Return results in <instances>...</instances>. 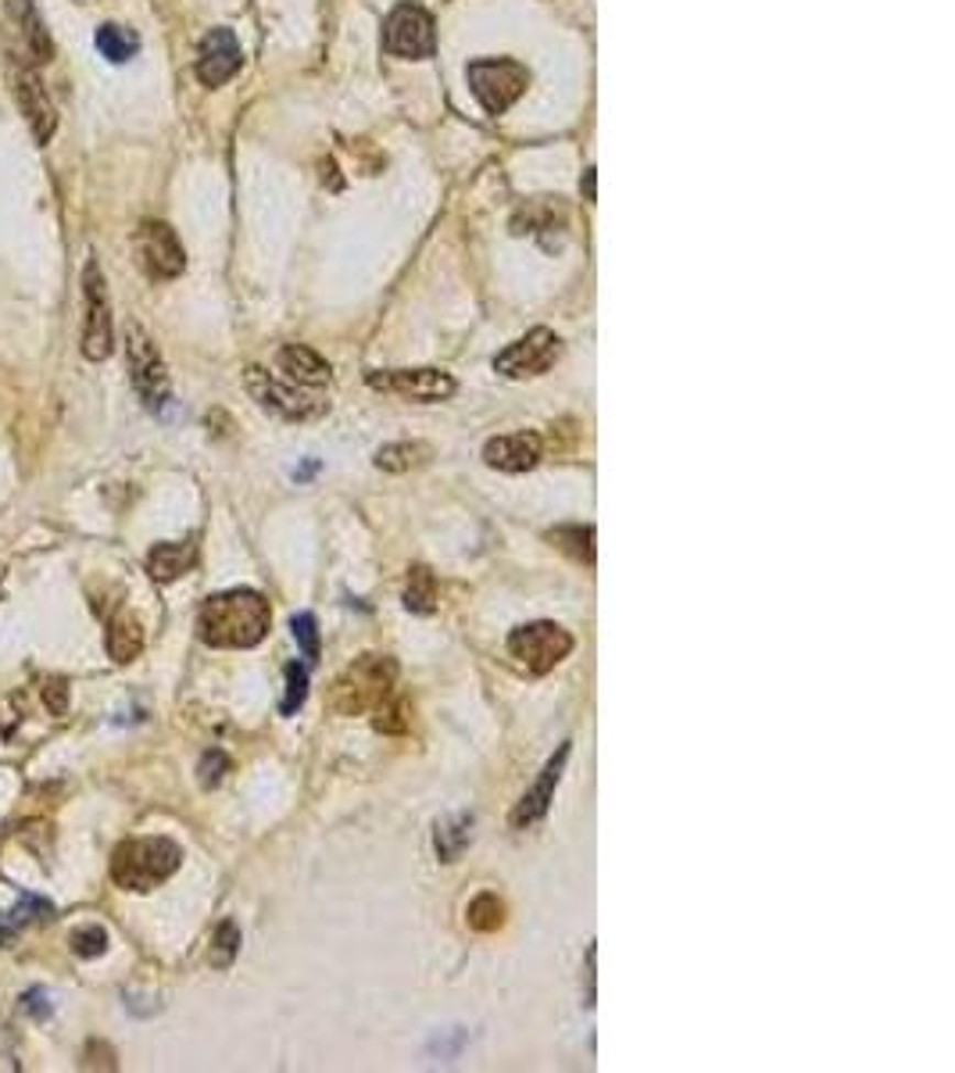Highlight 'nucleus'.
Here are the masks:
<instances>
[{
	"mask_svg": "<svg viewBox=\"0 0 955 1073\" xmlns=\"http://www.w3.org/2000/svg\"><path fill=\"white\" fill-rule=\"evenodd\" d=\"M273 623L265 594L251 587H233V591L211 594L201 612H197V637L211 648H254Z\"/></svg>",
	"mask_w": 955,
	"mask_h": 1073,
	"instance_id": "nucleus-1",
	"label": "nucleus"
},
{
	"mask_svg": "<svg viewBox=\"0 0 955 1073\" xmlns=\"http://www.w3.org/2000/svg\"><path fill=\"white\" fill-rule=\"evenodd\" d=\"M179 866L183 848L173 837H130L111 852V880L133 895L162 887Z\"/></svg>",
	"mask_w": 955,
	"mask_h": 1073,
	"instance_id": "nucleus-2",
	"label": "nucleus"
},
{
	"mask_svg": "<svg viewBox=\"0 0 955 1073\" xmlns=\"http://www.w3.org/2000/svg\"><path fill=\"white\" fill-rule=\"evenodd\" d=\"M394 683H397V666L391 655H362L337 677L330 701L340 715L376 712L394 698Z\"/></svg>",
	"mask_w": 955,
	"mask_h": 1073,
	"instance_id": "nucleus-3",
	"label": "nucleus"
},
{
	"mask_svg": "<svg viewBox=\"0 0 955 1073\" xmlns=\"http://www.w3.org/2000/svg\"><path fill=\"white\" fill-rule=\"evenodd\" d=\"M469 90L476 94L480 108L487 114H505L530 86V72L526 65L512 62V57H480L465 68Z\"/></svg>",
	"mask_w": 955,
	"mask_h": 1073,
	"instance_id": "nucleus-4",
	"label": "nucleus"
},
{
	"mask_svg": "<svg viewBox=\"0 0 955 1073\" xmlns=\"http://www.w3.org/2000/svg\"><path fill=\"white\" fill-rule=\"evenodd\" d=\"M244 383H248L251 397L259 401L262 408L276 412L279 419H287V423H311V419H319V415L330 412V405L319 401L316 394L301 391L297 383L279 380V376H273V372H265L259 365H251L244 372Z\"/></svg>",
	"mask_w": 955,
	"mask_h": 1073,
	"instance_id": "nucleus-5",
	"label": "nucleus"
},
{
	"mask_svg": "<svg viewBox=\"0 0 955 1073\" xmlns=\"http://www.w3.org/2000/svg\"><path fill=\"white\" fill-rule=\"evenodd\" d=\"M125 358H130V380H133L136 397L144 401L151 412L165 408L168 397H173L168 369L162 362L158 348H154V340L136 322H130V329H125Z\"/></svg>",
	"mask_w": 955,
	"mask_h": 1073,
	"instance_id": "nucleus-6",
	"label": "nucleus"
},
{
	"mask_svg": "<svg viewBox=\"0 0 955 1073\" xmlns=\"http://www.w3.org/2000/svg\"><path fill=\"white\" fill-rule=\"evenodd\" d=\"M508 652H512V658H519L526 666V672L545 677V672H551L569 652H573V634L548 620L526 623L508 634Z\"/></svg>",
	"mask_w": 955,
	"mask_h": 1073,
	"instance_id": "nucleus-7",
	"label": "nucleus"
},
{
	"mask_svg": "<svg viewBox=\"0 0 955 1073\" xmlns=\"http://www.w3.org/2000/svg\"><path fill=\"white\" fill-rule=\"evenodd\" d=\"M83 300H87V315H83V354L90 362H105L116 351V329H111L108 286L101 276V265L94 258L83 269Z\"/></svg>",
	"mask_w": 955,
	"mask_h": 1073,
	"instance_id": "nucleus-8",
	"label": "nucleus"
},
{
	"mask_svg": "<svg viewBox=\"0 0 955 1073\" xmlns=\"http://www.w3.org/2000/svg\"><path fill=\"white\" fill-rule=\"evenodd\" d=\"M383 47L394 57H405V62H422V57H430L437 47V33H433V19L430 11L411 4H397L387 22H383Z\"/></svg>",
	"mask_w": 955,
	"mask_h": 1073,
	"instance_id": "nucleus-9",
	"label": "nucleus"
},
{
	"mask_svg": "<svg viewBox=\"0 0 955 1073\" xmlns=\"http://www.w3.org/2000/svg\"><path fill=\"white\" fill-rule=\"evenodd\" d=\"M559 354H562V340L551 329L537 326L494 358V372H502L505 380H534V376H545L559 362Z\"/></svg>",
	"mask_w": 955,
	"mask_h": 1073,
	"instance_id": "nucleus-10",
	"label": "nucleus"
},
{
	"mask_svg": "<svg viewBox=\"0 0 955 1073\" xmlns=\"http://www.w3.org/2000/svg\"><path fill=\"white\" fill-rule=\"evenodd\" d=\"M133 251H136V265L151 280H176L187 269V251H183L173 226L165 222H140L133 237Z\"/></svg>",
	"mask_w": 955,
	"mask_h": 1073,
	"instance_id": "nucleus-11",
	"label": "nucleus"
},
{
	"mask_svg": "<svg viewBox=\"0 0 955 1073\" xmlns=\"http://www.w3.org/2000/svg\"><path fill=\"white\" fill-rule=\"evenodd\" d=\"M369 386L408 401H448L454 394V376L444 369H391L369 372Z\"/></svg>",
	"mask_w": 955,
	"mask_h": 1073,
	"instance_id": "nucleus-12",
	"label": "nucleus"
},
{
	"mask_svg": "<svg viewBox=\"0 0 955 1073\" xmlns=\"http://www.w3.org/2000/svg\"><path fill=\"white\" fill-rule=\"evenodd\" d=\"M240 65H244V51H240V40L233 36V29H211L201 40V57H197V79L205 86H222L230 83Z\"/></svg>",
	"mask_w": 955,
	"mask_h": 1073,
	"instance_id": "nucleus-13",
	"label": "nucleus"
},
{
	"mask_svg": "<svg viewBox=\"0 0 955 1073\" xmlns=\"http://www.w3.org/2000/svg\"><path fill=\"white\" fill-rule=\"evenodd\" d=\"M11 83H15V97L22 105L25 122L33 125V136L40 147H44V143L54 136V129H58V111H54L44 83L36 79L33 68H11Z\"/></svg>",
	"mask_w": 955,
	"mask_h": 1073,
	"instance_id": "nucleus-14",
	"label": "nucleus"
},
{
	"mask_svg": "<svg viewBox=\"0 0 955 1073\" xmlns=\"http://www.w3.org/2000/svg\"><path fill=\"white\" fill-rule=\"evenodd\" d=\"M566 758H569V741H566L562 748L555 752L551 758H548V766L540 769L537 784L523 795L519 806L512 809V826H516V830H530L534 823H540V820H545V815H548L551 801H555V787H559V780H562Z\"/></svg>",
	"mask_w": 955,
	"mask_h": 1073,
	"instance_id": "nucleus-15",
	"label": "nucleus"
},
{
	"mask_svg": "<svg viewBox=\"0 0 955 1073\" xmlns=\"http://www.w3.org/2000/svg\"><path fill=\"white\" fill-rule=\"evenodd\" d=\"M540 455H545V440H540V434L523 429V434H505V437L487 440L483 462L491 469H502V472H526L540 462Z\"/></svg>",
	"mask_w": 955,
	"mask_h": 1073,
	"instance_id": "nucleus-16",
	"label": "nucleus"
},
{
	"mask_svg": "<svg viewBox=\"0 0 955 1073\" xmlns=\"http://www.w3.org/2000/svg\"><path fill=\"white\" fill-rule=\"evenodd\" d=\"M276 365H279V372H287V380L297 386H322L333 376L330 362L311 348H305V343H287V348H279Z\"/></svg>",
	"mask_w": 955,
	"mask_h": 1073,
	"instance_id": "nucleus-17",
	"label": "nucleus"
},
{
	"mask_svg": "<svg viewBox=\"0 0 955 1073\" xmlns=\"http://www.w3.org/2000/svg\"><path fill=\"white\" fill-rule=\"evenodd\" d=\"M8 14L22 29L25 51H30V57H25V62H30V65H47L51 54H54V43L47 36L44 22H40V11H36L33 0H8Z\"/></svg>",
	"mask_w": 955,
	"mask_h": 1073,
	"instance_id": "nucleus-18",
	"label": "nucleus"
},
{
	"mask_svg": "<svg viewBox=\"0 0 955 1073\" xmlns=\"http://www.w3.org/2000/svg\"><path fill=\"white\" fill-rule=\"evenodd\" d=\"M197 562V548L190 540H176V544H154L147 555V572L151 580L158 583H173L183 572H190Z\"/></svg>",
	"mask_w": 955,
	"mask_h": 1073,
	"instance_id": "nucleus-19",
	"label": "nucleus"
},
{
	"mask_svg": "<svg viewBox=\"0 0 955 1073\" xmlns=\"http://www.w3.org/2000/svg\"><path fill=\"white\" fill-rule=\"evenodd\" d=\"M105 644H108V655L116 658V663H133V658L144 652V626H140L136 615H130V612L111 615Z\"/></svg>",
	"mask_w": 955,
	"mask_h": 1073,
	"instance_id": "nucleus-20",
	"label": "nucleus"
},
{
	"mask_svg": "<svg viewBox=\"0 0 955 1073\" xmlns=\"http://www.w3.org/2000/svg\"><path fill=\"white\" fill-rule=\"evenodd\" d=\"M469 841H473V815H469V812L448 815L444 823H437V855H440V863H459V855L469 848Z\"/></svg>",
	"mask_w": 955,
	"mask_h": 1073,
	"instance_id": "nucleus-21",
	"label": "nucleus"
},
{
	"mask_svg": "<svg viewBox=\"0 0 955 1073\" xmlns=\"http://www.w3.org/2000/svg\"><path fill=\"white\" fill-rule=\"evenodd\" d=\"M97 51H101L108 62L125 65L140 51V36L125 25H101L97 29Z\"/></svg>",
	"mask_w": 955,
	"mask_h": 1073,
	"instance_id": "nucleus-22",
	"label": "nucleus"
},
{
	"mask_svg": "<svg viewBox=\"0 0 955 1073\" xmlns=\"http://www.w3.org/2000/svg\"><path fill=\"white\" fill-rule=\"evenodd\" d=\"M405 609L408 612H419V615H430L437 609V577L426 566H416V569L408 572Z\"/></svg>",
	"mask_w": 955,
	"mask_h": 1073,
	"instance_id": "nucleus-23",
	"label": "nucleus"
},
{
	"mask_svg": "<svg viewBox=\"0 0 955 1073\" xmlns=\"http://www.w3.org/2000/svg\"><path fill=\"white\" fill-rule=\"evenodd\" d=\"M426 458H430V448H426V444H408V440H402V444H387V448H380L373 462L380 469H387V472H408V469L422 466Z\"/></svg>",
	"mask_w": 955,
	"mask_h": 1073,
	"instance_id": "nucleus-24",
	"label": "nucleus"
},
{
	"mask_svg": "<svg viewBox=\"0 0 955 1073\" xmlns=\"http://www.w3.org/2000/svg\"><path fill=\"white\" fill-rule=\"evenodd\" d=\"M548 537L555 540V548L573 555L577 562L594 566V526H559V529H551Z\"/></svg>",
	"mask_w": 955,
	"mask_h": 1073,
	"instance_id": "nucleus-25",
	"label": "nucleus"
},
{
	"mask_svg": "<svg viewBox=\"0 0 955 1073\" xmlns=\"http://www.w3.org/2000/svg\"><path fill=\"white\" fill-rule=\"evenodd\" d=\"M465 923L480 930V934H491V930H497L505 923V906H502V898L491 895V891H483L476 895L473 901H469V909H465Z\"/></svg>",
	"mask_w": 955,
	"mask_h": 1073,
	"instance_id": "nucleus-26",
	"label": "nucleus"
},
{
	"mask_svg": "<svg viewBox=\"0 0 955 1073\" xmlns=\"http://www.w3.org/2000/svg\"><path fill=\"white\" fill-rule=\"evenodd\" d=\"M240 955V927L233 920H222L216 927V934H211V966L216 970H230L233 966V959Z\"/></svg>",
	"mask_w": 955,
	"mask_h": 1073,
	"instance_id": "nucleus-27",
	"label": "nucleus"
},
{
	"mask_svg": "<svg viewBox=\"0 0 955 1073\" xmlns=\"http://www.w3.org/2000/svg\"><path fill=\"white\" fill-rule=\"evenodd\" d=\"M68 944H73V952H76L79 959H101V955L108 952V930H105V927H97V923L79 927V930H73V938H68Z\"/></svg>",
	"mask_w": 955,
	"mask_h": 1073,
	"instance_id": "nucleus-28",
	"label": "nucleus"
},
{
	"mask_svg": "<svg viewBox=\"0 0 955 1073\" xmlns=\"http://www.w3.org/2000/svg\"><path fill=\"white\" fill-rule=\"evenodd\" d=\"M51 916H54V906H51L47 898H36V895H22L19 906L11 909V920H15L22 930L33 927V923H47Z\"/></svg>",
	"mask_w": 955,
	"mask_h": 1073,
	"instance_id": "nucleus-29",
	"label": "nucleus"
},
{
	"mask_svg": "<svg viewBox=\"0 0 955 1073\" xmlns=\"http://www.w3.org/2000/svg\"><path fill=\"white\" fill-rule=\"evenodd\" d=\"M290 629H294V640L301 644V655L308 658V663H316V658H319V623H316V615H311V612L294 615Z\"/></svg>",
	"mask_w": 955,
	"mask_h": 1073,
	"instance_id": "nucleus-30",
	"label": "nucleus"
},
{
	"mask_svg": "<svg viewBox=\"0 0 955 1073\" xmlns=\"http://www.w3.org/2000/svg\"><path fill=\"white\" fill-rule=\"evenodd\" d=\"M308 698V669L301 663L287 666V698H283V715H294Z\"/></svg>",
	"mask_w": 955,
	"mask_h": 1073,
	"instance_id": "nucleus-31",
	"label": "nucleus"
},
{
	"mask_svg": "<svg viewBox=\"0 0 955 1073\" xmlns=\"http://www.w3.org/2000/svg\"><path fill=\"white\" fill-rule=\"evenodd\" d=\"M222 773H230V758H226L219 748L205 752L201 766H197V780H201V787H216L222 780Z\"/></svg>",
	"mask_w": 955,
	"mask_h": 1073,
	"instance_id": "nucleus-32",
	"label": "nucleus"
},
{
	"mask_svg": "<svg viewBox=\"0 0 955 1073\" xmlns=\"http://www.w3.org/2000/svg\"><path fill=\"white\" fill-rule=\"evenodd\" d=\"M22 1012L33 1016V1020H51L54 1006H51V998H47L44 987H30V992L22 995Z\"/></svg>",
	"mask_w": 955,
	"mask_h": 1073,
	"instance_id": "nucleus-33",
	"label": "nucleus"
},
{
	"mask_svg": "<svg viewBox=\"0 0 955 1073\" xmlns=\"http://www.w3.org/2000/svg\"><path fill=\"white\" fill-rule=\"evenodd\" d=\"M44 701H47L51 715H65V709H68V680L65 677H58V680L51 677L44 683Z\"/></svg>",
	"mask_w": 955,
	"mask_h": 1073,
	"instance_id": "nucleus-34",
	"label": "nucleus"
},
{
	"mask_svg": "<svg viewBox=\"0 0 955 1073\" xmlns=\"http://www.w3.org/2000/svg\"><path fill=\"white\" fill-rule=\"evenodd\" d=\"M19 934H22V927L11 920V912H0V949H8Z\"/></svg>",
	"mask_w": 955,
	"mask_h": 1073,
	"instance_id": "nucleus-35",
	"label": "nucleus"
},
{
	"mask_svg": "<svg viewBox=\"0 0 955 1073\" xmlns=\"http://www.w3.org/2000/svg\"><path fill=\"white\" fill-rule=\"evenodd\" d=\"M0 837H4V826H0Z\"/></svg>",
	"mask_w": 955,
	"mask_h": 1073,
	"instance_id": "nucleus-36",
	"label": "nucleus"
}]
</instances>
